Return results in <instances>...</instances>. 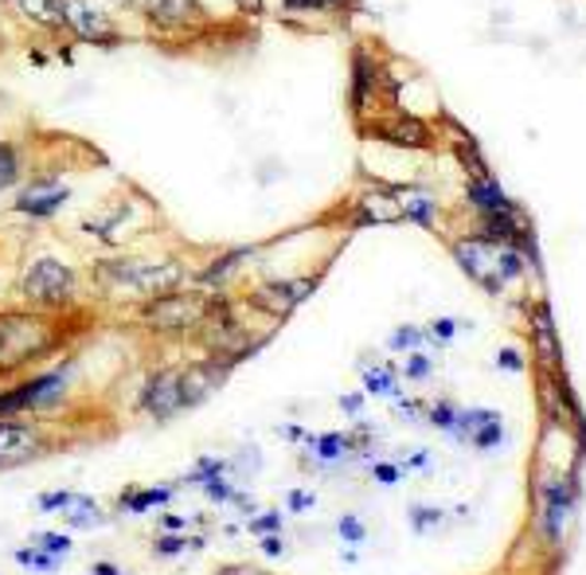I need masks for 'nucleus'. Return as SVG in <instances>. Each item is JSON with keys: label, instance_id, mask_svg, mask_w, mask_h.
Segmentation results:
<instances>
[{"label": "nucleus", "instance_id": "423d86ee", "mask_svg": "<svg viewBox=\"0 0 586 575\" xmlns=\"http://www.w3.org/2000/svg\"><path fill=\"white\" fill-rule=\"evenodd\" d=\"M63 435L47 419H0V474L47 459Z\"/></svg>", "mask_w": 586, "mask_h": 575}, {"label": "nucleus", "instance_id": "2f4dec72", "mask_svg": "<svg viewBox=\"0 0 586 575\" xmlns=\"http://www.w3.org/2000/svg\"><path fill=\"white\" fill-rule=\"evenodd\" d=\"M87 575H125V567L117 564V560H94Z\"/></svg>", "mask_w": 586, "mask_h": 575}, {"label": "nucleus", "instance_id": "c9c22d12", "mask_svg": "<svg viewBox=\"0 0 586 575\" xmlns=\"http://www.w3.org/2000/svg\"><path fill=\"white\" fill-rule=\"evenodd\" d=\"M102 4H114V9H134L137 12V4H142V0H102Z\"/></svg>", "mask_w": 586, "mask_h": 575}, {"label": "nucleus", "instance_id": "72a5a7b5", "mask_svg": "<svg viewBox=\"0 0 586 575\" xmlns=\"http://www.w3.org/2000/svg\"><path fill=\"white\" fill-rule=\"evenodd\" d=\"M285 505H290L293 512H302V509H309V505H313V497H309V494H302V489H293V494L285 497Z\"/></svg>", "mask_w": 586, "mask_h": 575}, {"label": "nucleus", "instance_id": "bb28decb", "mask_svg": "<svg viewBox=\"0 0 586 575\" xmlns=\"http://www.w3.org/2000/svg\"><path fill=\"white\" fill-rule=\"evenodd\" d=\"M200 521H204V517H184V512L160 509L157 512V532H192Z\"/></svg>", "mask_w": 586, "mask_h": 575}, {"label": "nucleus", "instance_id": "c85d7f7f", "mask_svg": "<svg viewBox=\"0 0 586 575\" xmlns=\"http://www.w3.org/2000/svg\"><path fill=\"white\" fill-rule=\"evenodd\" d=\"M368 387H372V392H395V376H391L387 369H375V372H368Z\"/></svg>", "mask_w": 586, "mask_h": 575}, {"label": "nucleus", "instance_id": "9d476101", "mask_svg": "<svg viewBox=\"0 0 586 575\" xmlns=\"http://www.w3.org/2000/svg\"><path fill=\"white\" fill-rule=\"evenodd\" d=\"M36 509L47 512V517H59L67 532H98L114 525V512L82 489H47V494L36 497Z\"/></svg>", "mask_w": 586, "mask_h": 575}, {"label": "nucleus", "instance_id": "39448f33", "mask_svg": "<svg viewBox=\"0 0 586 575\" xmlns=\"http://www.w3.org/2000/svg\"><path fill=\"white\" fill-rule=\"evenodd\" d=\"M212 309V290L200 286H180L169 294L149 297L134 306V325H142L153 337H172V341H192L200 325L207 322Z\"/></svg>", "mask_w": 586, "mask_h": 575}, {"label": "nucleus", "instance_id": "ddd939ff", "mask_svg": "<svg viewBox=\"0 0 586 575\" xmlns=\"http://www.w3.org/2000/svg\"><path fill=\"white\" fill-rule=\"evenodd\" d=\"M313 286H317V279H262L243 294V306L258 317L282 322L313 294Z\"/></svg>", "mask_w": 586, "mask_h": 575}, {"label": "nucleus", "instance_id": "b1692460", "mask_svg": "<svg viewBox=\"0 0 586 575\" xmlns=\"http://www.w3.org/2000/svg\"><path fill=\"white\" fill-rule=\"evenodd\" d=\"M27 544H36V549H44V552H52V556L67 560L75 552V532H67V529H40V532H32V537H27Z\"/></svg>", "mask_w": 586, "mask_h": 575}, {"label": "nucleus", "instance_id": "4be33fe9", "mask_svg": "<svg viewBox=\"0 0 586 575\" xmlns=\"http://www.w3.org/2000/svg\"><path fill=\"white\" fill-rule=\"evenodd\" d=\"M395 200H399V207H403V219H415V224H422V227L435 224V200L422 189H399Z\"/></svg>", "mask_w": 586, "mask_h": 575}, {"label": "nucleus", "instance_id": "a211bd4d", "mask_svg": "<svg viewBox=\"0 0 586 575\" xmlns=\"http://www.w3.org/2000/svg\"><path fill=\"white\" fill-rule=\"evenodd\" d=\"M207 540L200 537V532H157L149 544L153 560H180L188 556V552H200Z\"/></svg>", "mask_w": 586, "mask_h": 575}, {"label": "nucleus", "instance_id": "dca6fc26", "mask_svg": "<svg viewBox=\"0 0 586 575\" xmlns=\"http://www.w3.org/2000/svg\"><path fill=\"white\" fill-rule=\"evenodd\" d=\"M255 259V247H232V251H219L212 262H204V267H195V279H192V286H200V290H227L232 286V279L239 274L247 262Z\"/></svg>", "mask_w": 586, "mask_h": 575}, {"label": "nucleus", "instance_id": "cd10ccee", "mask_svg": "<svg viewBox=\"0 0 586 575\" xmlns=\"http://www.w3.org/2000/svg\"><path fill=\"white\" fill-rule=\"evenodd\" d=\"M290 12H337L345 9V0H282Z\"/></svg>", "mask_w": 586, "mask_h": 575}, {"label": "nucleus", "instance_id": "7ed1b4c3", "mask_svg": "<svg viewBox=\"0 0 586 575\" xmlns=\"http://www.w3.org/2000/svg\"><path fill=\"white\" fill-rule=\"evenodd\" d=\"M79 360L59 357L44 369L27 376L0 384V419H47L63 415L71 407L75 387H79Z\"/></svg>", "mask_w": 586, "mask_h": 575}, {"label": "nucleus", "instance_id": "7c9ffc66", "mask_svg": "<svg viewBox=\"0 0 586 575\" xmlns=\"http://www.w3.org/2000/svg\"><path fill=\"white\" fill-rule=\"evenodd\" d=\"M258 544H262V552H267V556H282V552H285L282 532H270V537H258Z\"/></svg>", "mask_w": 586, "mask_h": 575}, {"label": "nucleus", "instance_id": "a878e982", "mask_svg": "<svg viewBox=\"0 0 586 575\" xmlns=\"http://www.w3.org/2000/svg\"><path fill=\"white\" fill-rule=\"evenodd\" d=\"M282 525H285L282 509H262V512H255V517H247V529L255 532V537H270V532H282Z\"/></svg>", "mask_w": 586, "mask_h": 575}, {"label": "nucleus", "instance_id": "f257e3e1", "mask_svg": "<svg viewBox=\"0 0 586 575\" xmlns=\"http://www.w3.org/2000/svg\"><path fill=\"white\" fill-rule=\"evenodd\" d=\"M82 314H44L32 306L0 309V384L44 369L79 337Z\"/></svg>", "mask_w": 586, "mask_h": 575}, {"label": "nucleus", "instance_id": "2eb2a0df", "mask_svg": "<svg viewBox=\"0 0 586 575\" xmlns=\"http://www.w3.org/2000/svg\"><path fill=\"white\" fill-rule=\"evenodd\" d=\"M180 494L177 482H157V486H125L114 497V512L117 517H149V512L169 509L172 497Z\"/></svg>", "mask_w": 586, "mask_h": 575}, {"label": "nucleus", "instance_id": "4468645a", "mask_svg": "<svg viewBox=\"0 0 586 575\" xmlns=\"http://www.w3.org/2000/svg\"><path fill=\"white\" fill-rule=\"evenodd\" d=\"M232 372H235V364L204 357V352L195 360H184V364H180V399H184V411H195L200 404H207V399L232 380Z\"/></svg>", "mask_w": 586, "mask_h": 575}, {"label": "nucleus", "instance_id": "f704fd0d", "mask_svg": "<svg viewBox=\"0 0 586 575\" xmlns=\"http://www.w3.org/2000/svg\"><path fill=\"white\" fill-rule=\"evenodd\" d=\"M235 4H239L243 12H262V9H267V0H235Z\"/></svg>", "mask_w": 586, "mask_h": 575}, {"label": "nucleus", "instance_id": "f8f14e48", "mask_svg": "<svg viewBox=\"0 0 586 575\" xmlns=\"http://www.w3.org/2000/svg\"><path fill=\"white\" fill-rule=\"evenodd\" d=\"M137 12L153 36H200L212 27V9L204 0H142Z\"/></svg>", "mask_w": 586, "mask_h": 575}, {"label": "nucleus", "instance_id": "412c9836", "mask_svg": "<svg viewBox=\"0 0 586 575\" xmlns=\"http://www.w3.org/2000/svg\"><path fill=\"white\" fill-rule=\"evenodd\" d=\"M219 474H232V459H223V454H200V459L192 462V466L180 474L177 486H204L207 477H219Z\"/></svg>", "mask_w": 586, "mask_h": 575}, {"label": "nucleus", "instance_id": "5701e85b", "mask_svg": "<svg viewBox=\"0 0 586 575\" xmlns=\"http://www.w3.org/2000/svg\"><path fill=\"white\" fill-rule=\"evenodd\" d=\"M12 560H16L24 572H44V575H52V572H59V567H63L59 556L36 549V544H20V549H12Z\"/></svg>", "mask_w": 586, "mask_h": 575}, {"label": "nucleus", "instance_id": "9b49d317", "mask_svg": "<svg viewBox=\"0 0 586 575\" xmlns=\"http://www.w3.org/2000/svg\"><path fill=\"white\" fill-rule=\"evenodd\" d=\"M134 411L149 422H172L184 415V399H180V364H153L137 384Z\"/></svg>", "mask_w": 586, "mask_h": 575}, {"label": "nucleus", "instance_id": "393cba45", "mask_svg": "<svg viewBox=\"0 0 586 575\" xmlns=\"http://www.w3.org/2000/svg\"><path fill=\"white\" fill-rule=\"evenodd\" d=\"M235 482H232V474H219V477H207L204 486H200V494L207 497L212 505H232L235 501Z\"/></svg>", "mask_w": 586, "mask_h": 575}, {"label": "nucleus", "instance_id": "6ab92c4d", "mask_svg": "<svg viewBox=\"0 0 586 575\" xmlns=\"http://www.w3.org/2000/svg\"><path fill=\"white\" fill-rule=\"evenodd\" d=\"M380 137H387L391 145H410V149H422L430 142L427 126L418 117H387L380 122Z\"/></svg>", "mask_w": 586, "mask_h": 575}, {"label": "nucleus", "instance_id": "f03ea898", "mask_svg": "<svg viewBox=\"0 0 586 575\" xmlns=\"http://www.w3.org/2000/svg\"><path fill=\"white\" fill-rule=\"evenodd\" d=\"M195 267L172 251L142 255V251H114L90 262L87 282L110 302H149V297L169 294V290L192 286Z\"/></svg>", "mask_w": 586, "mask_h": 575}, {"label": "nucleus", "instance_id": "f3484780", "mask_svg": "<svg viewBox=\"0 0 586 575\" xmlns=\"http://www.w3.org/2000/svg\"><path fill=\"white\" fill-rule=\"evenodd\" d=\"M24 169H27L24 145L9 142V137H0V196H9V192L20 189Z\"/></svg>", "mask_w": 586, "mask_h": 575}, {"label": "nucleus", "instance_id": "0eeeda50", "mask_svg": "<svg viewBox=\"0 0 586 575\" xmlns=\"http://www.w3.org/2000/svg\"><path fill=\"white\" fill-rule=\"evenodd\" d=\"M55 27L71 32L79 44L90 47H117L122 44V27L110 16L102 0H55Z\"/></svg>", "mask_w": 586, "mask_h": 575}, {"label": "nucleus", "instance_id": "20e7f679", "mask_svg": "<svg viewBox=\"0 0 586 575\" xmlns=\"http://www.w3.org/2000/svg\"><path fill=\"white\" fill-rule=\"evenodd\" d=\"M20 306L44 309V314H82L87 302V274L71 259L55 251L27 255L16 274Z\"/></svg>", "mask_w": 586, "mask_h": 575}, {"label": "nucleus", "instance_id": "473e14b6", "mask_svg": "<svg viewBox=\"0 0 586 575\" xmlns=\"http://www.w3.org/2000/svg\"><path fill=\"white\" fill-rule=\"evenodd\" d=\"M340 537H348V540H364V525L356 521V517H345V521H340Z\"/></svg>", "mask_w": 586, "mask_h": 575}, {"label": "nucleus", "instance_id": "aec40b11", "mask_svg": "<svg viewBox=\"0 0 586 575\" xmlns=\"http://www.w3.org/2000/svg\"><path fill=\"white\" fill-rule=\"evenodd\" d=\"M360 219L364 224H395V219H403V207L395 200V192H368L360 200Z\"/></svg>", "mask_w": 586, "mask_h": 575}, {"label": "nucleus", "instance_id": "6e6552de", "mask_svg": "<svg viewBox=\"0 0 586 575\" xmlns=\"http://www.w3.org/2000/svg\"><path fill=\"white\" fill-rule=\"evenodd\" d=\"M453 251H458V262L488 290H500L505 282H512L525 270V259L508 244H500V239H465Z\"/></svg>", "mask_w": 586, "mask_h": 575}, {"label": "nucleus", "instance_id": "1a4fd4ad", "mask_svg": "<svg viewBox=\"0 0 586 575\" xmlns=\"http://www.w3.org/2000/svg\"><path fill=\"white\" fill-rule=\"evenodd\" d=\"M67 204H71V184L59 172H32L12 192V216L27 224H52Z\"/></svg>", "mask_w": 586, "mask_h": 575}, {"label": "nucleus", "instance_id": "c756f323", "mask_svg": "<svg viewBox=\"0 0 586 575\" xmlns=\"http://www.w3.org/2000/svg\"><path fill=\"white\" fill-rule=\"evenodd\" d=\"M215 575H270V572H262V567H255V564H219Z\"/></svg>", "mask_w": 586, "mask_h": 575}, {"label": "nucleus", "instance_id": "e433bc0d", "mask_svg": "<svg viewBox=\"0 0 586 575\" xmlns=\"http://www.w3.org/2000/svg\"><path fill=\"white\" fill-rule=\"evenodd\" d=\"M340 407H345V411H360V396H348V399H340Z\"/></svg>", "mask_w": 586, "mask_h": 575}]
</instances>
